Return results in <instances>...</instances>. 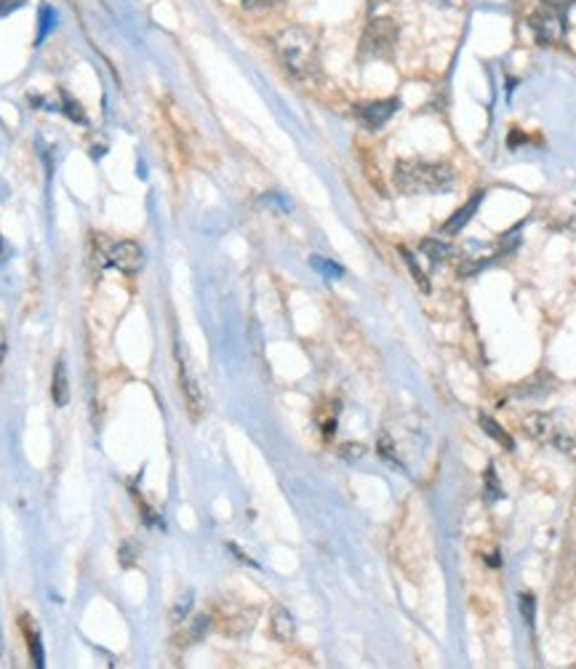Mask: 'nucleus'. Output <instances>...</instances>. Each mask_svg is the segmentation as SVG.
Returning <instances> with one entry per match:
<instances>
[{
	"mask_svg": "<svg viewBox=\"0 0 576 669\" xmlns=\"http://www.w3.org/2000/svg\"><path fill=\"white\" fill-rule=\"evenodd\" d=\"M275 51L286 72L299 83H315L320 78V40L310 27H286L275 38Z\"/></svg>",
	"mask_w": 576,
	"mask_h": 669,
	"instance_id": "obj_1",
	"label": "nucleus"
},
{
	"mask_svg": "<svg viewBox=\"0 0 576 669\" xmlns=\"http://www.w3.org/2000/svg\"><path fill=\"white\" fill-rule=\"evenodd\" d=\"M392 182L403 195H440L454 184V168L435 160H398Z\"/></svg>",
	"mask_w": 576,
	"mask_h": 669,
	"instance_id": "obj_2",
	"label": "nucleus"
},
{
	"mask_svg": "<svg viewBox=\"0 0 576 669\" xmlns=\"http://www.w3.org/2000/svg\"><path fill=\"white\" fill-rule=\"evenodd\" d=\"M398 24L390 16H374L366 24V30L360 35L358 56L360 62H374V59H392L395 46H398Z\"/></svg>",
	"mask_w": 576,
	"mask_h": 669,
	"instance_id": "obj_3",
	"label": "nucleus"
},
{
	"mask_svg": "<svg viewBox=\"0 0 576 669\" xmlns=\"http://www.w3.org/2000/svg\"><path fill=\"white\" fill-rule=\"evenodd\" d=\"M528 27L539 46H558L566 38V16L555 14L550 8H539L528 16Z\"/></svg>",
	"mask_w": 576,
	"mask_h": 669,
	"instance_id": "obj_4",
	"label": "nucleus"
},
{
	"mask_svg": "<svg viewBox=\"0 0 576 669\" xmlns=\"http://www.w3.org/2000/svg\"><path fill=\"white\" fill-rule=\"evenodd\" d=\"M104 264L115 267L123 275H136L144 267V254L134 240H118V243H110L104 251Z\"/></svg>",
	"mask_w": 576,
	"mask_h": 669,
	"instance_id": "obj_5",
	"label": "nucleus"
},
{
	"mask_svg": "<svg viewBox=\"0 0 576 669\" xmlns=\"http://www.w3.org/2000/svg\"><path fill=\"white\" fill-rule=\"evenodd\" d=\"M398 107H400L398 99H379V102L358 104V107H355V118H358L368 131H379V128L398 112Z\"/></svg>",
	"mask_w": 576,
	"mask_h": 669,
	"instance_id": "obj_6",
	"label": "nucleus"
},
{
	"mask_svg": "<svg viewBox=\"0 0 576 669\" xmlns=\"http://www.w3.org/2000/svg\"><path fill=\"white\" fill-rule=\"evenodd\" d=\"M526 427H528V435L539 440V443H552V446L563 448V451L571 448V440L560 435V430L555 427V422H552V416H544V414L528 416Z\"/></svg>",
	"mask_w": 576,
	"mask_h": 669,
	"instance_id": "obj_7",
	"label": "nucleus"
},
{
	"mask_svg": "<svg viewBox=\"0 0 576 669\" xmlns=\"http://www.w3.org/2000/svg\"><path fill=\"white\" fill-rule=\"evenodd\" d=\"M179 382H182L184 400H187V406L192 408V414H195V416L203 414V406H206V400H203V392H200L198 382L192 379L187 363H182V366H179Z\"/></svg>",
	"mask_w": 576,
	"mask_h": 669,
	"instance_id": "obj_8",
	"label": "nucleus"
},
{
	"mask_svg": "<svg viewBox=\"0 0 576 669\" xmlns=\"http://www.w3.org/2000/svg\"><path fill=\"white\" fill-rule=\"evenodd\" d=\"M480 200H483V195H475V198L467 203V206H462L459 211H456L451 219H448L446 224H443V230H440V235H456L459 230H464V224L470 222L472 216H475V211H478Z\"/></svg>",
	"mask_w": 576,
	"mask_h": 669,
	"instance_id": "obj_9",
	"label": "nucleus"
},
{
	"mask_svg": "<svg viewBox=\"0 0 576 669\" xmlns=\"http://www.w3.org/2000/svg\"><path fill=\"white\" fill-rule=\"evenodd\" d=\"M272 635L280 640V643H288V640H294L296 635V624L291 619L286 608H275L272 611Z\"/></svg>",
	"mask_w": 576,
	"mask_h": 669,
	"instance_id": "obj_10",
	"label": "nucleus"
},
{
	"mask_svg": "<svg viewBox=\"0 0 576 669\" xmlns=\"http://www.w3.org/2000/svg\"><path fill=\"white\" fill-rule=\"evenodd\" d=\"M51 395H54V403L59 408H64L70 403V384H67V366H64V360H56Z\"/></svg>",
	"mask_w": 576,
	"mask_h": 669,
	"instance_id": "obj_11",
	"label": "nucleus"
},
{
	"mask_svg": "<svg viewBox=\"0 0 576 669\" xmlns=\"http://www.w3.org/2000/svg\"><path fill=\"white\" fill-rule=\"evenodd\" d=\"M419 248H422L424 259H427L432 267H438L440 262H446L448 256L454 254V248L448 246V243H443V240H438V238L422 240V246H419Z\"/></svg>",
	"mask_w": 576,
	"mask_h": 669,
	"instance_id": "obj_12",
	"label": "nucleus"
},
{
	"mask_svg": "<svg viewBox=\"0 0 576 669\" xmlns=\"http://www.w3.org/2000/svg\"><path fill=\"white\" fill-rule=\"evenodd\" d=\"M480 427H483L488 438H494L496 443L504 448V451H512V448H515V443H512L510 435H507V432H504L502 427L494 422V419H488V416H480Z\"/></svg>",
	"mask_w": 576,
	"mask_h": 669,
	"instance_id": "obj_13",
	"label": "nucleus"
},
{
	"mask_svg": "<svg viewBox=\"0 0 576 669\" xmlns=\"http://www.w3.org/2000/svg\"><path fill=\"white\" fill-rule=\"evenodd\" d=\"M312 267L320 272H326L328 278H339L342 275V267L334 262H328V259H320V256H312Z\"/></svg>",
	"mask_w": 576,
	"mask_h": 669,
	"instance_id": "obj_14",
	"label": "nucleus"
},
{
	"mask_svg": "<svg viewBox=\"0 0 576 669\" xmlns=\"http://www.w3.org/2000/svg\"><path fill=\"white\" fill-rule=\"evenodd\" d=\"M400 254H403V259H406V264H408V267H411V272H414L416 283H419V286H422L424 291H430V286H427V280H424V272L419 270V264H416L414 254H411V251H406V248H400Z\"/></svg>",
	"mask_w": 576,
	"mask_h": 669,
	"instance_id": "obj_15",
	"label": "nucleus"
},
{
	"mask_svg": "<svg viewBox=\"0 0 576 669\" xmlns=\"http://www.w3.org/2000/svg\"><path fill=\"white\" fill-rule=\"evenodd\" d=\"M576 6V0H542V8H550L555 14L568 16V11Z\"/></svg>",
	"mask_w": 576,
	"mask_h": 669,
	"instance_id": "obj_16",
	"label": "nucleus"
},
{
	"mask_svg": "<svg viewBox=\"0 0 576 669\" xmlns=\"http://www.w3.org/2000/svg\"><path fill=\"white\" fill-rule=\"evenodd\" d=\"M486 488H488V499H491V502L502 499V488H499V480H496L494 467H488V472H486Z\"/></svg>",
	"mask_w": 576,
	"mask_h": 669,
	"instance_id": "obj_17",
	"label": "nucleus"
},
{
	"mask_svg": "<svg viewBox=\"0 0 576 669\" xmlns=\"http://www.w3.org/2000/svg\"><path fill=\"white\" fill-rule=\"evenodd\" d=\"M283 0H243V8L246 11H267V8L280 6Z\"/></svg>",
	"mask_w": 576,
	"mask_h": 669,
	"instance_id": "obj_18",
	"label": "nucleus"
},
{
	"mask_svg": "<svg viewBox=\"0 0 576 669\" xmlns=\"http://www.w3.org/2000/svg\"><path fill=\"white\" fill-rule=\"evenodd\" d=\"M520 611H523L528 624L534 622V598H531V595H523V598H520Z\"/></svg>",
	"mask_w": 576,
	"mask_h": 669,
	"instance_id": "obj_19",
	"label": "nucleus"
},
{
	"mask_svg": "<svg viewBox=\"0 0 576 669\" xmlns=\"http://www.w3.org/2000/svg\"><path fill=\"white\" fill-rule=\"evenodd\" d=\"M24 0H0V16L11 14L14 8H22Z\"/></svg>",
	"mask_w": 576,
	"mask_h": 669,
	"instance_id": "obj_20",
	"label": "nucleus"
},
{
	"mask_svg": "<svg viewBox=\"0 0 576 669\" xmlns=\"http://www.w3.org/2000/svg\"><path fill=\"white\" fill-rule=\"evenodd\" d=\"M184 611H190V595H184V598L179 600V606H176V611H174L176 622H179V619H182Z\"/></svg>",
	"mask_w": 576,
	"mask_h": 669,
	"instance_id": "obj_21",
	"label": "nucleus"
},
{
	"mask_svg": "<svg viewBox=\"0 0 576 669\" xmlns=\"http://www.w3.org/2000/svg\"><path fill=\"white\" fill-rule=\"evenodd\" d=\"M382 3H387V0H368V11H376Z\"/></svg>",
	"mask_w": 576,
	"mask_h": 669,
	"instance_id": "obj_22",
	"label": "nucleus"
},
{
	"mask_svg": "<svg viewBox=\"0 0 576 669\" xmlns=\"http://www.w3.org/2000/svg\"><path fill=\"white\" fill-rule=\"evenodd\" d=\"M0 248H3V240H0Z\"/></svg>",
	"mask_w": 576,
	"mask_h": 669,
	"instance_id": "obj_23",
	"label": "nucleus"
}]
</instances>
